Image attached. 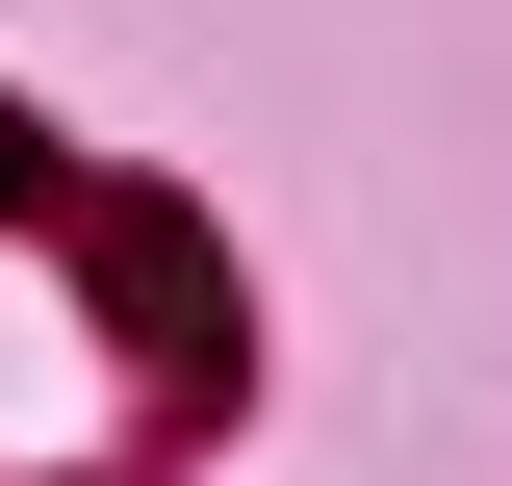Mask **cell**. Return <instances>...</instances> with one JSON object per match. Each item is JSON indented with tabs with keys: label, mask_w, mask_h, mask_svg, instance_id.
Masks as SVG:
<instances>
[{
	"label": "cell",
	"mask_w": 512,
	"mask_h": 486,
	"mask_svg": "<svg viewBox=\"0 0 512 486\" xmlns=\"http://www.w3.org/2000/svg\"><path fill=\"white\" fill-rule=\"evenodd\" d=\"M103 307L154 333V359H231V256H205L180 205H103Z\"/></svg>",
	"instance_id": "1"
},
{
	"label": "cell",
	"mask_w": 512,
	"mask_h": 486,
	"mask_svg": "<svg viewBox=\"0 0 512 486\" xmlns=\"http://www.w3.org/2000/svg\"><path fill=\"white\" fill-rule=\"evenodd\" d=\"M0 205H52V128H26V103H0Z\"/></svg>",
	"instance_id": "2"
}]
</instances>
